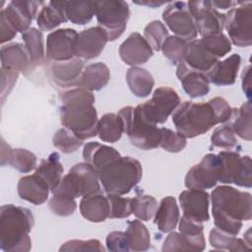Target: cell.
<instances>
[{"instance_id": "1", "label": "cell", "mask_w": 252, "mask_h": 252, "mask_svg": "<svg viewBox=\"0 0 252 252\" xmlns=\"http://www.w3.org/2000/svg\"><path fill=\"white\" fill-rule=\"evenodd\" d=\"M232 108L221 96H216L207 102L184 101L172 114V122L178 134L184 138L203 135L220 123H226Z\"/></svg>"}, {"instance_id": "2", "label": "cell", "mask_w": 252, "mask_h": 252, "mask_svg": "<svg viewBox=\"0 0 252 252\" xmlns=\"http://www.w3.org/2000/svg\"><path fill=\"white\" fill-rule=\"evenodd\" d=\"M212 215L215 227L231 235H237L242 221L252 219V197L229 185L216 187L211 193Z\"/></svg>"}, {"instance_id": "3", "label": "cell", "mask_w": 252, "mask_h": 252, "mask_svg": "<svg viewBox=\"0 0 252 252\" xmlns=\"http://www.w3.org/2000/svg\"><path fill=\"white\" fill-rule=\"evenodd\" d=\"M59 98L61 124L83 141L95 137L99 119L93 92L75 88L60 94Z\"/></svg>"}, {"instance_id": "4", "label": "cell", "mask_w": 252, "mask_h": 252, "mask_svg": "<svg viewBox=\"0 0 252 252\" xmlns=\"http://www.w3.org/2000/svg\"><path fill=\"white\" fill-rule=\"evenodd\" d=\"M34 218L24 207L7 204L0 209V249L5 252H28L32 248L30 232Z\"/></svg>"}, {"instance_id": "5", "label": "cell", "mask_w": 252, "mask_h": 252, "mask_svg": "<svg viewBox=\"0 0 252 252\" xmlns=\"http://www.w3.org/2000/svg\"><path fill=\"white\" fill-rule=\"evenodd\" d=\"M103 190L107 194L126 195L142 179L140 161L131 157H120L97 172Z\"/></svg>"}, {"instance_id": "6", "label": "cell", "mask_w": 252, "mask_h": 252, "mask_svg": "<svg viewBox=\"0 0 252 252\" xmlns=\"http://www.w3.org/2000/svg\"><path fill=\"white\" fill-rule=\"evenodd\" d=\"M118 114L123 122L124 133L133 146L144 151L154 150L159 146L160 128L144 120L136 107L124 106Z\"/></svg>"}, {"instance_id": "7", "label": "cell", "mask_w": 252, "mask_h": 252, "mask_svg": "<svg viewBox=\"0 0 252 252\" xmlns=\"http://www.w3.org/2000/svg\"><path fill=\"white\" fill-rule=\"evenodd\" d=\"M100 191L101 187L97 173L91 165L84 161L73 165L51 193L63 194L76 199L100 193Z\"/></svg>"}, {"instance_id": "8", "label": "cell", "mask_w": 252, "mask_h": 252, "mask_svg": "<svg viewBox=\"0 0 252 252\" xmlns=\"http://www.w3.org/2000/svg\"><path fill=\"white\" fill-rule=\"evenodd\" d=\"M180 104V97L170 87H158L150 100L138 104L137 111L141 117L153 125L162 124Z\"/></svg>"}, {"instance_id": "9", "label": "cell", "mask_w": 252, "mask_h": 252, "mask_svg": "<svg viewBox=\"0 0 252 252\" xmlns=\"http://www.w3.org/2000/svg\"><path fill=\"white\" fill-rule=\"evenodd\" d=\"M229 40L238 47L252 43V3L238 1V4L224 14V26Z\"/></svg>"}, {"instance_id": "10", "label": "cell", "mask_w": 252, "mask_h": 252, "mask_svg": "<svg viewBox=\"0 0 252 252\" xmlns=\"http://www.w3.org/2000/svg\"><path fill=\"white\" fill-rule=\"evenodd\" d=\"M95 17L98 26L106 32L108 40L113 41L126 30L130 8L125 1H96Z\"/></svg>"}, {"instance_id": "11", "label": "cell", "mask_w": 252, "mask_h": 252, "mask_svg": "<svg viewBox=\"0 0 252 252\" xmlns=\"http://www.w3.org/2000/svg\"><path fill=\"white\" fill-rule=\"evenodd\" d=\"M218 155L221 162L219 182L246 188L252 186L251 158L249 156L241 157L238 152L233 151H221Z\"/></svg>"}, {"instance_id": "12", "label": "cell", "mask_w": 252, "mask_h": 252, "mask_svg": "<svg viewBox=\"0 0 252 252\" xmlns=\"http://www.w3.org/2000/svg\"><path fill=\"white\" fill-rule=\"evenodd\" d=\"M162 20L176 36L187 42L196 39L198 35L196 22L186 2H170L162 12Z\"/></svg>"}, {"instance_id": "13", "label": "cell", "mask_w": 252, "mask_h": 252, "mask_svg": "<svg viewBox=\"0 0 252 252\" xmlns=\"http://www.w3.org/2000/svg\"><path fill=\"white\" fill-rule=\"evenodd\" d=\"M220 171L221 162L219 155L207 154L198 164L188 170L184 179L185 187L199 190L214 188L219 182Z\"/></svg>"}, {"instance_id": "14", "label": "cell", "mask_w": 252, "mask_h": 252, "mask_svg": "<svg viewBox=\"0 0 252 252\" xmlns=\"http://www.w3.org/2000/svg\"><path fill=\"white\" fill-rule=\"evenodd\" d=\"M187 5L202 37L222 32L224 14L214 8L211 1H189Z\"/></svg>"}, {"instance_id": "15", "label": "cell", "mask_w": 252, "mask_h": 252, "mask_svg": "<svg viewBox=\"0 0 252 252\" xmlns=\"http://www.w3.org/2000/svg\"><path fill=\"white\" fill-rule=\"evenodd\" d=\"M77 36L78 32L74 29H59L51 32L46 37V58L54 62H63L76 57Z\"/></svg>"}, {"instance_id": "16", "label": "cell", "mask_w": 252, "mask_h": 252, "mask_svg": "<svg viewBox=\"0 0 252 252\" xmlns=\"http://www.w3.org/2000/svg\"><path fill=\"white\" fill-rule=\"evenodd\" d=\"M108 41L106 32L100 28L93 27L78 33L75 44V56L84 60L98 57Z\"/></svg>"}, {"instance_id": "17", "label": "cell", "mask_w": 252, "mask_h": 252, "mask_svg": "<svg viewBox=\"0 0 252 252\" xmlns=\"http://www.w3.org/2000/svg\"><path fill=\"white\" fill-rule=\"evenodd\" d=\"M179 204L183 216L197 222H206L210 220V195L205 190L188 189L179 194Z\"/></svg>"}, {"instance_id": "18", "label": "cell", "mask_w": 252, "mask_h": 252, "mask_svg": "<svg viewBox=\"0 0 252 252\" xmlns=\"http://www.w3.org/2000/svg\"><path fill=\"white\" fill-rule=\"evenodd\" d=\"M121 60L131 67L146 63L154 51L144 36L137 32H132L119 46Z\"/></svg>"}, {"instance_id": "19", "label": "cell", "mask_w": 252, "mask_h": 252, "mask_svg": "<svg viewBox=\"0 0 252 252\" xmlns=\"http://www.w3.org/2000/svg\"><path fill=\"white\" fill-rule=\"evenodd\" d=\"M84 71V61L74 57L63 62H53L49 67L51 80L59 87L67 89L79 87L80 80Z\"/></svg>"}, {"instance_id": "20", "label": "cell", "mask_w": 252, "mask_h": 252, "mask_svg": "<svg viewBox=\"0 0 252 252\" xmlns=\"http://www.w3.org/2000/svg\"><path fill=\"white\" fill-rule=\"evenodd\" d=\"M43 2L38 1H11L4 11L6 17L19 32L30 29L32 20L37 16V9Z\"/></svg>"}, {"instance_id": "21", "label": "cell", "mask_w": 252, "mask_h": 252, "mask_svg": "<svg viewBox=\"0 0 252 252\" xmlns=\"http://www.w3.org/2000/svg\"><path fill=\"white\" fill-rule=\"evenodd\" d=\"M176 76L184 92L191 98L205 96L210 92V81L207 75L189 68L184 61L177 65Z\"/></svg>"}, {"instance_id": "22", "label": "cell", "mask_w": 252, "mask_h": 252, "mask_svg": "<svg viewBox=\"0 0 252 252\" xmlns=\"http://www.w3.org/2000/svg\"><path fill=\"white\" fill-rule=\"evenodd\" d=\"M1 67L24 75L33 68L29 51L25 44L20 42H11L2 45L0 51Z\"/></svg>"}, {"instance_id": "23", "label": "cell", "mask_w": 252, "mask_h": 252, "mask_svg": "<svg viewBox=\"0 0 252 252\" xmlns=\"http://www.w3.org/2000/svg\"><path fill=\"white\" fill-rule=\"evenodd\" d=\"M17 192L22 200L35 206L42 205L48 199L50 188L48 184L35 173L20 178Z\"/></svg>"}, {"instance_id": "24", "label": "cell", "mask_w": 252, "mask_h": 252, "mask_svg": "<svg viewBox=\"0 0 252 252\" xmlns=\"http://www.w3.org/2000/svg\"><path fill=\"white\" fill-rule=\"evenodd\" d=\"M120 157V153L114 148L97 142L87 143L83 150L84 161L91 165L96 173Z\"/></svg>"}, {"instance_id": "25", "label": "cell", "mask_w": 252, "mask_h": 252, "mask_svg": "<svg viewBox=\"0 0 252 252\" xmlns=\"http://www.w3.org/2000/svg\"><path fill=\"white\" fill-rule=\"evenodd\" d=\"M240 63V55L234 53L222 61H218L206 75L210 83L216 86L232 85L236 80Z\"/></svg>"}, {"instance_id": "26", "label": "cell", "mask_w": 252, "mask_h": 252, "mask_svg": "<svg viewBox=\"0 0 252 252\" xmlns=\"http://www.w3.org/2000/svg\"><path fill=\"white\" fill-rule=\"evenodd\" d=\"M79 208L82 217L91 222H102L109 216L107 197L101 193L82 197Z\"/></svg>"}, {"instance_id": "27", "label": "cell", "mask_w": 252, "mask_h": 252, "mask_svg": "<svg viewBox=\"0 0 252 252\" xmlns=\"http://www.w3.org/2000/svg\"><path fill=\"white\" fill-rule=\"evenodd\" d=\"M183 61L189 68L207 74L220 59L210 53L199 39H194L188 42Z\"/></svg>"}, {"instance_id": "28", "label": "cell", "mask_w": 252, "mask_h": 252, "mask_svg": "<svg viewBox=\"0 0 252 252\" xmlns=\"http://www.w3.org/2000/svg\"><path fill=\"white\" fill-rule=\"evenodd\" d=\"M179 219L180 214L175 198L171 196L162 198L154 218L158 229L163 233L170 232L176 227Z\"/></svg>"}, {"instance_id": "29", "label": "cell", "mask_w": 252, "mask_h": 252, "mask_svg": "<svg viewBox=\"0 0 252 252\" xmlns=\"http://www.w3.org/2000/svg\"><path fill=\"white\" fill-rule=\"evenodd\" d=\"M67 21L64 1H49L36 16V24L44 32L52 31Z\"/></svg>"}, {"instance_id": "30", "label": "cell", "mask_w": 252, "mask_h": 252, "mask_svg": "<svg viewBox=\"0 0 252 252\" xmlns=\"http://www.w3.org/2000/svg\"><path fill=\"white\" fill-rule=\"evenodd\" d=\"M110 80V71L102 62L92 63L84 68L78 88L86 89L90 92L103 89Z\"/></svg>"}, {"instance_id": "31", "label": "cell", "mask_w": 252, "mask_h": 252, "mask_svg": "<svg viewBox=\"0 0 252 252\" xmlns=\"http://www.w3.org/2000/svg\"><path fill=\"white\" fill-rule=\"evenodd\" d=\"M126 82L132 94L138 97H146L151 94L155 86L152 74L147 69L138 66L128 69Z\"/></svg>"}, {"instance_id": "32", "label": "cell", "mask_w": 252, "mask_h": 252, "mask_svg": "<svg viewBox=\"0 0 252 252\" xmlns=\"http://www.w3.org/2000/svg\"><path fill=\"white\" fill-rule=\"evenodd\" d=\"M63 165L60 162L58 153H52L47 158L42 159L39 165L36 166L34 173L43 179L49 186L52 192L60 183L63 174Z\"/></svg>"}, {"instance_id": "33", "label": "cell", "mask_w": 252, "mask_h": 252, "mask_svg": "<svg viewBox=\"0 0 252 252\" xmlns=\"http://www.w3.org/2000/svg\"><path fill=\"white\" fill-rule=\"evenodd\" d=\"M251 100L244 102L239 108H232L229 123L238 137L243 140L251 141L252 123H251Z\"/></svg>"}, {"instance_id": "34", "label": "cell", "mask_w": 252, "mask_h": 252, "mask_svg": "<svg viewBox=\"0 0 252 252\" xmlns=\"http://www.w3.org/2000/svg\"><path fill=\"white\" fill-rule=\"evenodd\" d=\"M179 232L188 242L191 251H203L206 248V239L204 235L203 223L189 220L182 216L179 219Z\"/></svg>"}, {"instance_id": "35", "label": "cell", "mask_w": 252, "mask_h": 252, "mask_svg": "<svg viewBox=\"0 0 252 252\" xmlns=\"http://www.w3.org/2000/svg\"><path fill=\"white\" fill-rule=\"evenodd\" d=\"M66 17L75 25H86L95 15L96 1H64Z\"/></svg>"}, {"instance_id": "36", "label": "cell", "mask_w": 252, "mask_h": 252, "mask_svg": "<svg viewBox=\"0 0 252 252\" xmlns=\"http://www.w3.org/2000/svg\"><path fill=\"white\" fill-rule=\"evenodd\" d=\"M123 133V122L118 113H105L98 120L97 135L101 141L115 143Z\"/></svg>"}, {"instance_id": "37", "label": "cell", "mask_w": 252, "mask_h": 252, "mask_svg": "<svg viewBox=\"0 0 252 252\" xmlns=\"http://www.w3.org/2000/svg\"><path fill=\"white\" fill-rule=\"evenodd\" d=\"M126 235L129 242L130 250L143 252L151 247V235L147 226L140 220L128 221Z\"/></svg>"}, {"instance_id": "38", "label": "cell", "mask_w": 252, "mask_h": 252, "mask_svg": "<svg viewBox=\"0 0 252 252\" xmlns=\"http://www.w3.org/2000/svg\"><path fill=\"white\" fill-rule=\"evenodd\" d=\"M209 241L215 250H228V251H244L251 248V246L243 239L237 238L235 235L223 232L216 227L210 230Z\"/></svg>"}, {"instance_id": "39", "label": "cell", "mask_w": 252, "mask_h": 252, "mask_svg": "<svg viewBox=\"0 0 252 252\" xmlns=\"http://www.w3.org/2000/svg\"><path fill=\"white\" fill-rule=\"evenodd\" d=\"M22 38L29 51L32 67L41 64L44 59V45L43 35L40 30L30 28L22 33Z\"/></svg>"}, {"instance_id": "40", "label": "cell", "mask_w": 252, "mask_h": 252, "mask_svg": "<svg viewBox=\"0 0 252 252\" xmlns=\"http://www.w3.org/2000/svg\"><path fill=\"white\" fill-rule=\"evenodd\" d=\"M36 156L26 149H11L4 164L10 165L22 173H28L36 167Z\"/></svg>"}, {"instance_id": "41", "label": "cell", "mask_w": 252, "mask_h": 252, "mask_svg": "<svg viewBox=\"0 0 252 252\" xmlns=\"http://www.w3.org/2000/svg\"><path fill=\"white\" fill-rule=\"evenodd\" d=\"M158 207V201L151 195L142 193L132 198V214L140 220L148 221L153 219Z\"/></svg>"}, {"instance_id": "42", "label": "cell", "mask_w": 252, "mask_h": 252, "mask_svg": "<svg viewBox=\"0 0 252 252\" xmlns=\"http://www.w3.org/2000/svg\"><path fill=\"white\" fill-rule=\"evenodd\" d=\"M188 42L176 35H169L163 42L161 50L163 55L173 64L178 65L184 60Z\"/></svg>"}, {"instance_id": "43", "label": "cell", "mask_w": 252, "mask_h": 252, "mask_svg": "<svg viewBox=\"0 0 252 252\" xmlns=\"http://www.w3.org/2000/svg\"><path fill=\"white\" fill-rule=\"evenodd\" d=\"M199 40L210 53L219 59L226 55L231 50V42L222 32L203 36Z\"/></svg>"}, {"instance_id": "44", "label": "cell", "mask_w": 252, "mask_h": 252, "mask_svg": "<svg viewBox=\"0 0 252 252\" xmlns=\"http://www.w3.org/2000/svg\"><path fill=\"white\" fill-rule=\"evenodd\" d=\"M211 144L213 147L227 151H231L239 147L238 141L229 122L224 123L214 130L213 134L211 135Z\"/></svg>"}, {"instance_id": "45", "label": "cell", "mask_w": 252, "mask_h": 252, "mask_svg": "<svg viewBox=\"0 0 252 252\" xmlns=\"http://www.w3.org/2000/svg\"><path fill=\"white\" fill-rule=\"evenodd\" d=\"M168 36L169 33L164 24L158 20L150 22L144 29V37L155 51L161 50V46Z\"/></svg>"}, {"instance_id": "46", "label": "cell", "mask_w": 252, "mask_h": 252, "mask_svg": "<svg viewBox=\"0 0 252 252\" xmlns=\"http://www.w3.org/2000/svg\"><path fill=\"white\" fill-rule=\"evenodd\" d=\"M53 146L64 154H71L76 152L82 145L83 140L79 139L69 129L63 127L56 131L52 139Z\"/></svg>"}, {"instance_id": "47", "label": "cell", "mask_w": 252, "mask_h": 252, "mask_svg": "<svg viewBox=\"0 0 252 252\" xmlns=\"http://www.w3.org/2000/svg\"><path fill=\"white\" fill-rule=\"evenodd\" d=\"M109 203V219H126L132 214V198L121 197V195L107 194Z\"/></svg>"}, {"instance_id": "48", "label": "cell", "mask_w": 252, "mask_h": 252, "mask_svg": "<svg viewBox=\"0 0 252 252\" xmlns=\"http://www.w3.org/2000/svg\"><path fill=\"white\" fill-rule=\"evenodd\" d=\"M186 138L172 131L171 129L161 127L160 128V140L159 146L168 153H179L186 147Z\"/></svg>"}, {"instance_id": "49", "label": "cell", "mask_w": 252, "mask_h": 252, "mask_svg": "<svg viewBox=\"0 0 252 252\" xmlns=\"http://www.w3.org/2000/svg\"><path fill=\"white\" fill-rule=\"evenodd\" d=\"M48 207L50 211L60 217H69L74 214L77 203L74 198L63 194H52V197L48 201Z\"/></svg>"}, {"instance_id": "50", "label": "cell", "mask_w": 252, "mask_h": 252, "mask_svg": "<svg viewBox=\"0 0 252 252\" xmlns=\"http://www.w3.org/2000/svg\"><path fill=\"white\" fill-rule=\"evenodd\" d=\"M59 251L60 252H70V251L71 252H78V251L104 252L105 248L97 239H89V240L72 239L64 242L59 248Z\"/></svg>"}, {"instance_id": "51", "label": "cell", "mask_w": 252, "mask_h": 252, "mask_svg": "<svg viewBox=\"0 0 252 252\" xmlns=\"http://www.w3.org/2000/svg\"><path fill=\"white\" fill-rule=\"evenodd\" d=\"M105 245L107 250L112 252H128L130 250L125 231H112L108 233L105 239Z\"/></svg>"}, {"instance_id": "52", "label": "cell", "mask_w": 252, "mask_h": 252, "mask_svg": "<svg viewBox=\"0 0 252 252\" xmlns=\"http://www.w3.org/2000/svg\"><path fill=\"white\" fill-rule=\"evenodd\" d=\"M162 252H175V251H191L190 246L186 239L180 232L170 231L165 238L162 247Z\"/></svg>"}, {"instance_id": "53", "label": "cell", "mask_w": 252, "mask_h": 252, "mask_svg": "<svg viewBox=\"0 0 252 252\" xmlns=\"http://www.w3.org/2000/svg\"><path fill=\"white\" fill-rule=\"evenodd\" d=\"M0 72H1V102L4 103L5 98L9 95V94L13 90L18 80L19 72L5 69L2 67L0 69Z\"/></svg>"}, {"instance_id": "54", "label": "cell", "mask_w": 252, "mask_h": 252, "mask_svg": "<svg viewBox=\"0 0 252 252\" xmlns=\"http://www.w3.org/2000/svg\"><path fill=\"white\" fill-rule=\"evenodd\" d=\"M0 41L3 44L4 42H8L13 39L17 34V30L11 24V22L6 17L3 10L0 11Z\"/></svg>"}, {"instance_id": "55", "label": "cell", "mask_w": 252, "mask_h": 252, "mask_svg": "<svg viewBox=\"0 0 252 252\" xmlns=\"http://www.w3.org/2000/svg\"><path fill=\"white\" fill-rule=\"evenodd\" d=\"M241 85L242 91L246 94L248 100L251 98V66L248 65L244 68L241 74Z\"/></svg>"}, {"instance_id": "56", "label": "cell", "mask_w": 252, "mask_h": 252, "mask_svg": "<svg viewBox=\"0 0 252 252\" xmlns=\"http://www.w3.org/2000/svg\"><path fill=\"white\" fill-rule=\"evenodd\" d=\"M211 4L216 9H228L236 6L238 4V1H220V0H213L211 1Z\"/></svg>"}, {"instance_id": "57", "label": "cell", "mask_w": 252, "mask_h": 252, "mask_svg": "<svg viewBox=\"0 0 252 252\" xmlns=\"http://www.w3.org/2000/svg\"><path fill=\"white\" fill-rule=\"evenodd\" d=\"M136 4L139 5H145V6H149L151 8H156V7H159L163 4H165V2H157V1H145V2H135Z\"/></svg>"}]
</instances>
